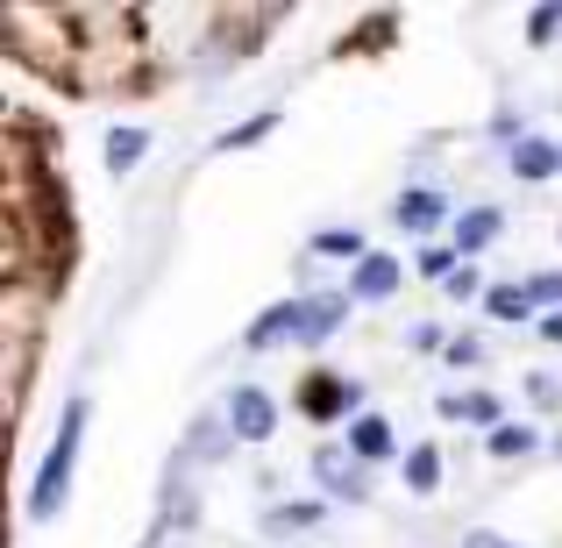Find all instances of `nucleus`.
I'll use <instances>...</instances> for the list:
<instances>
[{"mask_svg":"<svg viewBox=\"0 0 562 548\" xmlns=\"http://www.w3.org/2000/svg\"><path fill=\"white\" fill-rule=\"evenodd\" d=\"M79 441H86V399H71L65 421H57L50 456H43V470H36V492H29V521H50V513L65 506V492H71V463H79Z\"/></svg>","mask_w":562,"mask_h":548,"instance_id":"nucleus-1","label":"nucleus"},{"mask_svg":"<svg viewBox=\"0 0 562 548\" xmlns=\"http://www.w3.org/2000/svg\"><path fill=\"white\" fill-rule=\"evenodd\" d=\"M228 435H243V441H271L278 435V406H271L263 384H235L228 392Z\"/></svg>","mask_w":562,"mask_h":548,"instance_id":"nucleus-2","label":"nucleus"},{"mask_svg":"<svg viewBox=\"0 0 562 548\" xmlns=\"http://www.w3.org/2000/svg\"><path fill=\"white\" fill-rule=\"evenodd\" d=\"M441 214H449V200H441L435 186H413V192H398V206H392V221L406 235H435L441 228Z\"/></svg>","mask_w":562,"mask_h":548,"instance_id":"nucleus-3","label":"nucleus"},{"mask_svg":"<svg viewBox=\"0 0 562 548\" xmlns=\"http://www.w3.org/2000/svg\"><path fill=\"white\" fill-rule=\"evenodd\" d=\"M314 478H321V492H328V499H349V506H363V499H371V492H363V470L349 463L342 449H321L314 456Z\"/></svg>","mask_w":562,"mask_h":548,"instance_id":"nucleus-4","label":"nucleus"},{"mask_svg":"<svg viewBox=\"0 0 562 548\" xmlns=\"http://www.w3.org/2000/svg\"><path fill=\"white\" fill-rule=\"evenodd\" d=\"M300 321H306V300H278L257 314V328H249V349H271V343H300Z\"/></svg>","mask_w":562,"mask_h":548,"instance_id":"nucleus-5","label":"nucleus"},{"mask_svg":"<svg viewBox=\"0 0 562 548\" xmlns=\"http://www.w3.org/2000/svg\"><path fill=\"white\" fill-rule=\"evenodd\" d=\"M506 165H513V179L541 186V179H555V171H562V150H555V143H541V136H520L506 150Z\"/></svg>","mask_w":562,"mask_h":548,"instance_id":"nucleus-6","label":"nucleus"},{"mask_svg":"<svg viewBox=\"0 0 562 548\" xmlns=\"http://www.w3.org/2000/svg\"><path fill=\"white\" fill-rule=\"evenodd\" d=\"M300 406L314 413V421H335V413L357 406V384H349V378H328V370H314V384L300 392Z\"/></svg>","mask_w":562,"mask_h":548,"instance_id":"nucleus-7","label":"nucleus"},{"mask_svg":"<svg viewBox=\"0 0 562 548\" xmlns=\"http://www.w3.org/2000/svg\"><path fill=\"white\" fill-rule=\"evenodd\" d=\"M342 314H349V300L342 292H321V300H306V321H300V343L306 349H321L335 328H342Z\"/></svg>","mask_w":562,"mask_h":548,"instance_id":"nucleus-8","label":"nucleus"},{"mask_svg":"<svg viewBox=\"0 0 562 548\" xmlns=\"http://www.w3.org/2000/svg\"><path fill=\"white\" fill-rule=\"evenodd\" d=\"M349 292H357V300H392L398 292V257H363L357 278H349Z\"/></svg>","mask_w":562,"mask_h":548,"instance_id":"nucleus-9","label":"nucleus"},{"mask_svg":"<svg viewBox=\"0 0 562 548\" xmlns=\"http://www.w3.org/2000/svg\"><path fill=\"white\" fill-rule=\"evenodd\" d=\"M349 456H363V463L392 456V421H384V413H357V427H349Z\"/></svg>","mask_w":562,"mask_h":548,"instance_id":"nucleus-10","label":"nucleus"},{"mask_svg":"<svg viewBox=\"0 0 562 548\" xmlns=\"http://www.w3.org/2000/svg\"><path fill=\"white\" fill-rule=\"evenodd\" d=\"M498 235V206H470L463 221H456V257H470V249H484Z\"/></svg>","mask_w":562,"mask_h":548,"instance_id":"nucleus-11","label":"nucleus"},{"mask_svg":"<svg viewBox=\"0 0 562 548\" xmlns=\"http://www.w3.org/2000/svg\"><path fill=\"white\" fill-rule=\"evenodd\" d=\"M143 150H150L143 128H114V136H108V171H114V179H128V171L143 165Z\"/></svg>","mask_w":562,"mask_h":548,"instance_id":"nucleus-12","label":"nucleus"},{"mask_svg":"<svg viewBox=\"0 0 562 548\" xmlns=\"http://www.w3.org/2000/svg\"><path fill=\"white\" fill-rule=\"evenodd\" d=\"M484 449L506 463V456H535V449H541V435H535V427H520V421H498L492 435H484Z\"/></svg>","mask_w":562,"mask_h":548,"instance_id":"nucleus-13","label":"nucleus"},{"mask_svg":"<svg viewBox=\"0 0 562 548\" xmlns=\"http://www.w3.org/2000/svg\"><path fill=\"white\" fill-rule=\"evenodd\" d=\"M484 314H492V321H527L535 300H527L520 286H492V292H484Z\"/></svg>","mask_w":562,"mask_h":548,"instance_id":"nucleus-14","label":"nucleus"},{"mask_svg":"<svg viewBox=\"0 0 562 548\" xmlns=\"http://www.w3.org/2000/svg\"><path fill=\"white\" fill-rule=\"evenodd\" d=\"M314 257H357V264H363L371 249H363L357 228H321V235H314Z\"/></svg>","mask_w":562,"mask_h":548,"instance_id":"nucleus-15","label":"nucleus"},{"mask_svg":"<svg viewBox=\"0 0 562 548\" xmlns=\"http://www.w3.org/2000/svg\"><path fill=\"white\" fill-rule=\"evenodd\" d=\"M441 484V449H413L406 456V492H435Z\"/></svg>","mask_w":562,"mask_h":548,"instance_id":"nucleus-16","label":"nucleus"},{"mask_svg":"<svg viewBox=\"0 0 562 548\" xmlns=\"http://www.w3.org/2000/svg\"><path fill=\"white\" fill-rule=\"evenodd\" d=\"M278 128V114H249L243 128H228V136H221V150H243V143H257V136H271Z\"/></svg>","mask_w":562,"mask_h":548,"instance_id":"nucleus-17","label":"nucleus"},{"mask_svg":"<svg viewBox=\"0 0 562 548\" xmlns=\"http://www.w3.org/2000/svg\"><path fill=\"white\" fill-rule=\"evenodd\" d=\"M555 29H562V8H535V14H527V43H555Z\"/></svg>","mask_w":562,"mask_h":548,"instance_id":"nucleus-18","label":"nucleus"},{"mask_svg":"<svg viewBox=\"0 0 562 548\" xmlns=\"http://www.w3.org/2000/svg\"><path fill=\"white\" fill-rule=\"evenodd\" d=\"M314 521H321V506H278L263 527H314Z\"/></svg>","mask_w":562,"mask_h":548,"instance_id":"nucleus-19","label":"nucleus"},{"mask_svg":"<svg viewBox=\"0 0 562 548\" xmlns=\"http://www.w3.org/2000/svg\"><path fill=\"white\" fill-rule=\"evenodd\" d=\"M527 300H541V306H555V300H562V271H549V278H535V286H527Z\"/></svg>","mask_w":562,"mask_h":548,"instance_id":"nucleus-20","label":"nucleus"},{"mask_svg":"<svg viewBox=\"0 0 562 548\" xmlns=\"http://www.w3.org/2000/svg\"><path fill=\"white\" fill-rule=\"evenodd\" d=\"M527 392H535V406H555V378H541V370L527 378Z\"/></svg>","mask_w":562,"mask_h":548,"instance_id":"nucleus-21","label":"nucleus"},{"mask_svg":"<svg viewBox=\"0 0 562 548\" xmlns=\"http://www.w3.org/2000/svg\"><path fill=\"white\" fill-rule=\"evenodd\" d=\"M463 548H513L506 535H492V527H477V535H463Z\"/></svg>","mask_w":562,"mask_h":548,"instance_id":"nucleus-22","label":"nucleus"},{"mask_svg":"<svg viewBox=\"0 0 562 548\" xmlns=\"http://www.w3.org/2000/svg\"><path fill=\"white\" fill-rule=\"evenodd\" d=\"M541 335H549V343H562V314H549V321H541Z\"/></svg>","mask_w":562,"mask_h":548,"instance_id":"nucleus-23","label":"nucleus"},{"mask_svg":"<svg viewBox=\"0 0 562 548\" xmlns=\"http://www.w3.org/2000/svg\"><path fill=\"white\" fill-rule=\"evenodd\" d=\"M555 456H562V441H555Z\"/></svg>","mask_w":562,"mask_h":548,"instance_id":"nucleus-24","label":"nucleus"}]
</instances>
